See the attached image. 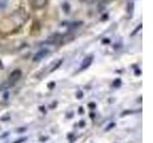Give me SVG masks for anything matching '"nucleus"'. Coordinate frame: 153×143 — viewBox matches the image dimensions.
Returning a JSON list of instances; mask_svg holds the SVG:
<instances>
[{
    "label": "nucleus",
    "instance_id": "7ed1b4c3",
    "mask_svg": "<svg viewBox=\"0 0 153 143\" xmlns=\"http://www.w3.org/2000/svg\"><path fill=\"white\" fill-rule=\"evenodd\" d=\"M92 62H93V56L92 55H89L87 57H85V58L83 59V61H82V63H81V65H80L79 70L80 71L86 70L88 67H90L91 64H92Z\"/></svg>",
    "mask_w": 153,
    "mask_h": 143
},
{
    "label": "nucleus",
    "instance_id": "423d86ee",
    "mask_svg": "<svg viewBox=\"0 0 153 143\" xmlns=\"http://www.w3.org/2000/svg\"><path fill=\"white\" fill-rule=\"evenodd\" d=\"M24 140H26V138H25V139H20V140H18L17 142H14V143H20V142H22V141H24Z\"/></svg>",
    "mask_w": 153,
    "mask_h": 143
},
{
    "label": "nucleus",
    "instance_id": "f257e3e1",
    "mask_svg": "<svg viewBox=\"0 0 153 143\" xmlns=\"http://www.w3.org/2000/svg\"><path fill=\"white\" fill-rule=\"evenodd\" d=\"M21 75H22V73L20 70H14L9 76V79H8L9 86H13L21 78Z\"/></svg>",
    "mask_w": 153,
    "mask_h": 143
},
{
    "label": "nucleus",
    "instance_id": "39448f33",
    "mask_svg": "<svg viewBox=\"0 0 153 143\" xmlns=\"http://www.w3.org/2000/svg\"><path fill=\"white\" fill-rule=\"evenodd\" d=\"M8 0H0V10H3L7 7Z\"/></svg>",
    "mask_w": 153,
    "mask_h": 143
},
{
    "label": "nucleus",
    "instance_id": "f03ea898",
    "mask_svg": "<svg viewBox=\"0 0 153 143\" xmlns=\"http://www.w3.org/2000/svg\"><path fill=\"white\" fill-rule=\"evenodd\" d=\"M48 3V0H30V5L33 9H42L44 8Z\"/></svg>",
    "mask_w": 153,
    "mask_h": 143
},
{
    "label": "nucleus",
    "instance_id": "20e7f679",
    "mask_svg": "<svg viewBox=\"0 0 153 143\" xmlns=\"http://www.w3.org/2000/svg\"><path fill=\"white\" fill-rule=\"evenodd\" d=\"M48 55V51L47 50H41L39 52H37L36 54L35 55V56L33 57V62H38L40 61L42 58H44V57Z\"/></svg>",
    "mask_w": 153,
    "mask_h": 143
}]
</instances>
